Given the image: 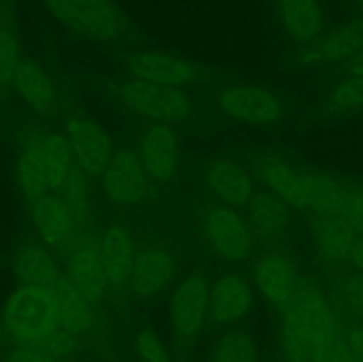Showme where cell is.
Here are the masks:
<instances>
[{
  "label": "cell",
  "mask_w": 363,
  "mask_h": 362,
  "mask_svg": "<svg viewBox=\"0 0 363 362\" xmlns=\"http://www.w3.org/2000/svg\"><path fill=\"white\" fill-rule=\"evenodd\" d=\"M340 334L339 322L325 295L300 279L289 304L282 309V346L289 362H312L325 344Z\"/></svg>",
  "instance_id": "cell-1"
},
{
  "label": "cell",
  "mask_w": 363,
  "mask_h": 362,
  "mask_svg": "<svg viewBox=\"0 0 363 362\" xmlns=\"http://www.w3.org/2000/svg\"><path fill=\"white\" fill-rule=\"evenodd\" d=\"M50 16L96 45H137L140 32L116 0H45Z\"/></svg>",
  "instance_id": "cell-2"
},
{
  "label": "cell",
  "mask_w": 363,
  "mask_h": 362,
  "mask_svg": "<svg viewBox=\"0 0 363 362\" xmlns=\"http://www.w3.org/2000/svg\"><path fill=\"white\" fill-rule=\"evenodd\" d=\"M2 327L18 344L38 346L60 329L55 290L38 284L18 286L4 304Z\"/></svg>",
  "instance_id": "cell-3"
},
{
  "label": "cell",
  "mask_w": 363,
  "mask_h": 362,
  "mask_svg": "<svg viewBox=\"0 0 363 362\" xmlns=\"http://www.w3.org/2000/svg\"><path fill=\"white\" fill-rule=\"evenodd\" d=\"M117 99L130 112L155 123H176L184 119L191 110L190 96L184 89L130 78L117 85Z\"/></svg>",
  "instance_id": "cell-4"
},
{
  "label": "cell",
  "mask_w": 363,
  "mask_h": 362,
  "mask_svg": "<svg viewBox=\"0 0 363 362\" xmlns=\"http://www.w3.org/2000/svg\"><path fill=\"white\" fill-rule=\"evenodd\" d=\"M126 64L135 78L177 89L202 84L206 77L204 67H201L199 64L176 55V53L156 48H142L130 53Z\"/></svg>",
  "instance_id": "cell-5"
},
{
  "label": "cell",
  "mask_w": 363,
  "mask_h": 362,
  "mask_svg": "<svg viewBox=\"0 0 363 362\" xmlns=\"http://www.w3.org/2000/svg\"><path fill=\"white\" fill-rule=\"evenodd\" d=\"M209 251L225 261H243L254 251L252 227L233 206H213L202 220Z\"/></svg>",
  "instance_id": "cell-6"
},
{
  "label": "cell",
  "mask_w": 363,
  "mask_h": 362,
  "mask_svg": "<svg viewBox=\"0 0 363 362\" xmlns=\"http://www.w3.org/2000/svg\"><path fill=\"white\" fill-rule=\"evenodd\" d=\"M218 105L233 121L255 128L273 126L284 116L279 96L261 85H227L218 92Z\"/></svg>",
  "instance_id": "cell-7"
},
{
  "label": "cell",
  "mask_w": 363,
  "mask_h": 362,
  "mask_svg": "<svg viewBox=\"0 0 363 362\" xmlns=\"http://www.w3.org/2000/svg\"><path fill=\"white\" fill-rule=\"evenodd\" d=\"M66 138L77 167L87 177H101L116 155L112 138L98 121L87 116H71L66 123Z\"/></svg>",
  "instance_id": "cell-8"
},
{
  "label": "cell",
  "mask_w": 363,
  "mask_h": 362,
  "mask_svg": "<svg viewBox=\"0 0 363 362\" xmlns=\"http://www.w3.org/2000/svg\"><path fill=\"white\" fill-rule=\"evenodd\" d=\"M211 286L202 273H190L172 291L169 304L170 325L179 339L190 341L204 327L209 316Z\"/></svg>",
  "instance_id": "cell-9"
},
{
  "label": "cell",
  "mask_w": 363,
  "mask_h": 362,
  "mask_svg": "<svg viewBox=\"0 0 363 362\" xmlns=\"http://www.w3.org/2000/svg\"><path fill=\"white\" fill-rule=\"evenodd\" d=\"M101 177L106 199L119 208L138 204L147 192L149 177L133 149H117Z\"/></svg>",
  "instance_id": "cell-10"
},
{
  "label": "cell",
  "mask_w": 363,
  "mask_h": 362,
  "mask_svg": "<svg viewBox=\"0 0 363 362\" xmlns=\"http://www.w3.org/2000/svg\"><path fill=\"white\" fill-rule=\"evenodd\" d=\"M30 219L43 243L52 248L73 245L80 229L77 216L59 194H45L30 201Z\"/></svg>",
  "instance_id": "cell-11"
},
{
  "label": "cell",
  "mask_w": 363,
  "mask_h": 362,
  "mask_svg": "<svg viewBox=\"0 0 363 362\" xmlns=\"http://www.w3.org/2000/svg\"><path fill=\"white\" fill-rule=\"evenodd\" d=\"M66 279L91 304L101 300L110 287L96 240H80L71 245L66 259Z\"/></svg>",
  "instance_id": "cell-12"
},
{
  "label": "cell",
  "mask_w": 363,
  "mask_h": 362,
  "mask_svg": "<svg viewBox=\"0 0 363 362\" xmlns=\"http://www.w3.org/2000/svg\"><path fill=\"white\" fill-rule=\"evenodd\" d=\"M138 156L149 180L158 183L172 180L181 158L179 137L174 128L163 123L151 124L142 135Z\"/></svg>",
  "instance_id": "cell-13"
},
{
  "label": "cell",
  "mask_w": 363,
  "mask_h": 362,
  "mask_svg": "<svg viewBox=\"0 0 363 362\" xmlns=\"http://www.w3.org/2000/svg\"><path fill=\"white\" fill-rule=\"evenodd\" d=\"M176 259L167 248L151 245L138 251L133 272H131V290L140 298H156L169 287L176 277Z\"/></svg>",
  "instance_id": "cell-14"
},
{
  "label": "cell",
  "mask_w": 363,
  "mask_h": 362,
  "mask_svg": "<svg viewBox=\"0 0 363 362\" xmlns=\"http://www.w3.org/2000/svg\"><path fill=\"white\" fill-rule=\"evenodd\" d=\"M254 305V290L243 275L225 273L211 286L209 318L218 325H234L247 318Z\"/></svg>",
  "instance_id": "cell-15"
},
{
  "label": "cell",
  "mask_w": 363,
  "mask_h": 362,
  "mask_svg": "<svg viewBox=\"0 0 363 362\" xmlns=\"http://www.w3.org/2000/svg\"><path fill=\"white\" fill-rule=\"evenodd\" d=\"M254 280L264 300L279 311L289 304L300 283L289 258L277 252L262 256L255 263Z\"/></svg>",
  "instance_id": "cell-16"
},
{
  "label": "cell",
  "mask_w": 363,
  "mask_h": 362,
  "mask_svg": "<svg viewBox=\"0 0 363 362\" xmlns=\"http://www.w3.org/2000/svg\"><path fill=\"white\" fill-rule=\"evenodd\" d=\"M206 185L222 204L240 208L255 195L254 177L243 165L229 158H216L206 169Z\"/></svg>",
  "instance_id": "cell-17"
},
{
  "label": "cell",
  "mask_w": 363,
  "mask_h": 362,
  "mask_svg": "<svg viewBox=\"0 0 363 362\" xmlns=\"http://www.w3.org/2000/svg\"><path fill=\"white\" fill-rule=\"evenodd\" d=\"M98 247L110 287H121L130 283L138 254L130 231L121 224H110L99 236Z\"/></svg>",
  "instance_id": "cell-18"
},
{
  "label": "cell",
  "mask_w": 363,
  "mask_h": 362,
  "mask_svg": "<svg viewBox=\"0 0 363 362\" xmlns=\"http://www.w3.org/2000/svg\"><path fill=\"white\" fill-rule=\"evenodd\" d=\"M305 46V57L312 64L347 62L363 50V16L360 14Z\"/></svg>",
  "instance_id": "cell-19"
},
{
  "label": "cell",
  "mask_w": 363,
  "mask_h": 362,
  "mask_svg": "<svg viewBox=\"0 0 363 362\" xmlns=\"http://www.w3.org/2000/svg\"><path fill=\"white\" fill-rule=\"evenodd\" d=\"M275 7L293 43L311 45L325 32L326 14L319 0H275Z\"/></svg>",
  "instance_id": "cell-20"
},
{
  "label": "cell",
  "mask_w": 363,
  "mask_h": 362,
  "mask_svg": "<svg viewBox=\"0 0 363 362\" xmlns=\"http://www.w3.org/2000/svg\"><path fill=\"white\" fill-rule=\"evenodd\" d=\"M20 98L41 116H53L59 109V98L52 77L32 59L21 60L13 82Z\"/></svg>",
  "instance_id": "cell-21"
},
{
  "label": "cell",
  "mask_w": 363,
  "mask_h": 362,
  "mask_svg": "<svg viewBox=\"0 0 363 362\" xmlns=\"http://www.w3.org/2000/svg\"><path fill=\"white\" fill-rule=\"evenodd\" d=\"M259 176L272 194L282 199L287 206L308 212L307 170L287 165L280 160H264L259 165Z\"/></svg>",
  "instance_id": "cell-22"
},
{
  "label": "cell",
  "mask_w": 363,
  "mask_h": 362,
  "mask_svg": "<svg viewBox=\"0 0 363 362\" xmlns=\"http://www.w3.org/2000/svg\"><path fill=\"white\" fill-rule=\"evenodd\" d=\"M358 234L342 216H318L312 222V241L321 258L328 261H350Z\"/></svg>",
  "instance_id": "cell-23"
},
{
  "label": "cell",
  "mask_w": 363,
  "mask_h": 362,
  "mask_svg": "<svg viewBox=\"0 0 363 362\" xmlns=\"http://www.w3.org/2000/svg\"><path fill=\"white\" fill-rule=\"evenodd\" d=\"M13 268L21 284L55 286L64 277L52 252L38 243L21 245L14 254Z\"/></svg>",
  "instance_id": "cell-24"
},
{
  "label": "cell",
  "mask_w": 363,
  "mask_h": 362,
  "mask_svg": "<svg viewBox=\"0 0 363 362\" xmlns=\"http://www.w3.org/2000/svg\"><path fill=\"white\" fill-rule=\"evenodd\" d=\"M250 227L264 238H280L291 224V206L272 192H259L248 202Z\"/></svg>",
  "instance_id": "cell-25"
},
{
  "label": "cell",
  "mask_w": 363,
  "mask_h": 362,
  "mask_svg": "<svg viewBox=\"0 0 363 362\" xmlns=\"http://www.w3.org/2000/svg\"><path fill=\"white\" fill-rule=\"evenodd\" d=\"M52 287L59 302L60 327L77 337L87 334L94 325V304H91L66 277Z\"/></svg>",
  "instance_id": "cell-26"
},
{
  "label": "cell",
  "mask_w": 363,
  "mask_h": 362,
  "mask_svg": "<svg viewBox=\"0 0 363 362\" xmlns=\"http://www.w3.org/2000/svg\"><path fill=\"white\" fill-rule=\"evenodd\" d=\"M16 177L21 192L30 201L39 197V195L52 194L48 169H46L45 155H43L41 144H39V137L28 142L18 155Z\"/></svg>",
  "instance_id": "cell-27"
},
{
  "label": "cell",
  "mask_w": 363,
  "mask_h": 362,
  "mask_svg": "<svg viewBox=\"0 0 363 362\" xmlns=\"http://www.w3.org/2000/svg\"><path fill=\"white\" fill-rule=\"evenodd\" d=\"M308 212L318 216H346L350 190L337 181L315 172H307Z\"/></svg>",
  "instance_id": "cell-28"
},
{
  "label": "cell",
  "mask_w": 363,
  "mask_h": 362,
  "mask_svg": "<svg viewBox=\"0 0 363 362\" xmlns=\"http://www.w3.org/2000/svg\"><path fill=\"white\" fill-rule=\"evenodd\" d=\"M39 144H41L43 155H45L52 194H60L71 174L78 169L69 142H67L66 135L46 133L39 137Z\"/></svg>",
  "instance_id": "cell-29"
},
{
  "label": "cell",
  "mask_w": 363,
  "mask_h": 362,
  "mask_svg": "<svg viewBox=\"0 0 363 362\" xmlns=\"http://www.w3.org/2000/svg\"><path fill=\"white\" fill-rule=\"evenodd\" d=\"M209 362H259L257 344L247 330H227L213 344Z\"/></svg>",
  "instance_id": "cell-30"
},
{
  "label": "cell",
  "mask_w": 363,
  "mask_h": 362,
  "mask_svg": "<svg viewBox=\"0 0 363 362\" xmlns=\"http://www.w3.org/2000/svg\"><path fill=\"white\" fill-rule=\"evenodd\" d=\"M328 103L337 112L363 110V75H350L337 84L330 92Z\"/></svg>",
  "instance_id": "cell-31"
},
{
  "label": "cell",
  "mask_w": 363,
  "mask_h": 362,
  "mask_svg": "<svg viewBox=\"0 0 363 362\" xmlns=\"http://www.w3.org/2000/svg\"><path fill=\"white\" fill-rule=\"evenodd\" d=\"M21 60L18 38L9 27L0 25V87L13 84Z\"/></svg>",
  "instance_id": "cell-32"
},
{
  "label": "cell",
  "mask_w": 363,
  "mask_h": 362,
  "mask_svg": "<svg viewBox=\"0 0 363 362\" xmlns=\"http://www.w3.org/2000/svg\"><path fill=\"white\" fill-rule=\"evenodd\" d=\"M60 197L67 202V206L71 208V212L77 216L78 224H84L87 220L89 215V185H87V176L82 172L80 169L74 170L71 174V177L67 180V183L64 185V188L60 190Z\"/></svg>",
  "instance_id": "cell-33"
},
{
  "label": "cell",
  "mask_w": 363,
  "mask_h": 362,
  "mask_svg": "<svg viewBox=\"0 0 363 362\" xmlns=\"http://www.w3.org/2000/svg\"><path fill=\"white\" fill-rule=\"evenodd\" d=\"M133 351L137 362H172L165 343L152 329H140L135 334Z\"/></svg>",
  "instance_id": "cell-34"
},
{
  "label": "cell",
  "mask_w": 363,
  "mask_h": 362,
  "mask_svg": "<svg viewBox=\"0 0 363 362\" xmlns=\"http://www.w3.org/2000/svg\"><path fill=\"white\" fill-rule=\"evenodd\" d=\"M339 297L342 304L354 312L357 316L363 318V273L350 275L342 279L339 284Z\"/></svg>",
  "instance_id": "cell-35"
},
{
  "label": "cell",
  "mask_w": 363,
  "mask_h": 362,
  "mask_svg": "<svg viewBox=\"0 0 363 362\" xmlns=\"http://www.w3.org/2000/svg\"><path fill=\"white\" fill-rule=\"evenodd\" d=\"M312 362H353L346 344V336H339L321 348Z\"/></svg>",
  "instance_id": "cell-36"
},
{
  "label": "cell",
  "mask_w": 363,
  "mask_h": 362,
  "mask_svg": "<svg viewBox=\"0 0 363 362\" xmlns=\"http://www.w3.org/2000/svg\"><path fill=\"white\" fill-rule=\"evenodd\" d=\"M344 219L350 222L358 238L363 236V188L350 190V201H347V212Z\"/></svg>",
  "instance_id": "cell-37"
},
{
  "label": "cell",
  "mask_w": 363,
  "mask_h": 362,
  "mask_svg": "<svg viewBox=\"0 0 363 362\" xmlns=\"http://www.w3.org/2000/svg\"><path fill=\"white\" fill-rule=\"evenodd\" d=\"M62 361V358H55L52 355L45 353L43 350L35 346H25V344H18L9 355H7L6 362H55Z\"/></svg>",
  "instance_id": "cell-38"
},
{
  "label": "cell",
  "mask_w": 363,
  "mask_h": 362,
  "mask_svg": "<svg viewBox=\"0 0 363 362\" xmlns=\"http://www.w3.org/2000/svg\"><path fill=\"white\" fill-rule=\"evenodd\" d=\"M346 344L353 362H363V325L354 327L347 332Z\"/></svg>",
  "instance_id": "cell-39"
},
{
  "label": "cell",
  "mask_w": 363,
  "mask_h": 362,
  "mask_svg": "<svg viewBox=\"0 0 363 362\" xmlns=\"http://www.w3.org/2000/svg\"><path fill=\"white\" fill-rule=\"evenodd\" d=\"M350 261L353 263L354 268H357L358 272L363 273V236L358 238L357 243H354L353 252H351L350 256Z\"/></svg>",
  "instance_id": "cell-40"
},
{
  "label": "cell",
  "mask_w": 363,
  "mask_h": 362,
  "mask_svg": "<svg viewBox=\"0 0 363 362\" xmlns=\"http://www.w3.org/2000/svg\"><path fill=\"white\" fill-rule=\"evenodd\" d=\"M350 75H363V50L357 53L351 60L346 62Z\"/></svg>",
  "instance_id": "cell-41"
},
{
  "label": "cell",
  "mask_w": 363,
  "mask_h": 362,
  "mask_svg": "<svg viewBox=\"0 0 363 362\" xmlns=\"http://www.w3.org/2000/svg\"><path fill=\"white\" fill-rule=\"evenodd\" d=\"M354 6H357L358 13H360L363 16V0H354Z\"/></svg>",
  "instance_id": "cell-42"
},
{
  "label": "cell",
  "mask_w": 363,
  "mask_h": 362,
  "mask_svg": "<svg viewBox=\"0 0 363 362\" xmlns=\"http://www.w3.org/2000/svg\"><path fill=\"white\" fill-rule=\"evenodd\" d=\"M0 9H2V0H0Z\"/></svg>",
  "instance_id": "cell-43"
},
{
  "label": "cell",
  "mask_w": 363,
  "mask_h": 362,
  "mask_svg": "<svg viewBox=\"0 0 363 362\" xmlns=\"http://www.w3.org/2000/svg\"><path fill=\"white\" fill-rule=\"evenodd\" d=\"M55 362H64V361H55Z\"/></svg>",
  "instance_id": "cell-44"
}]
</instances>
